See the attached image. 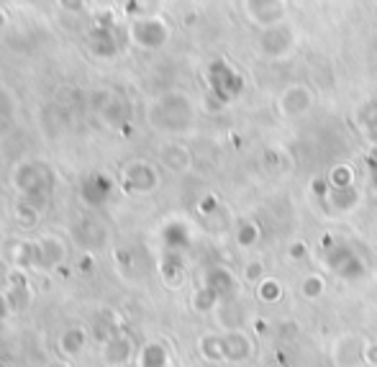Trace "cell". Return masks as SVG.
<instances>
[{
	"label": "cell",
	"mask_w": 377,
	"mask_h": 367,
	"mask_svg": "<svg viewBox=\"0 0 377 367\" xmlns=\"http://www.w3.org/2000/svg\"><path fill=\"white\" fill-rule=\"evenodd\" d=\"M206 285H208L211 290H216L218 296H223L226 290L234 288V275H231L228 270L216 267V270H211V272H208V282H206Z\"/></svg>",
	"instance_id": "cell-11"
},
{
	"label": "cell",
	"mask_w": 377,
	"mask_h": 367,
	"mask_svg": "<svg viewBox=\"0 0 377 367\" xmlns=\"http://www.w3.org/2000/svg\"><path fill=\"white\" fill-rule=\"evenodd\" d=\"M126 183L131 185V188H136V191H152V188L157 185V175H154V169H152L149 164L139 162L128 169Z\"/></svg>",
	"instance_id": "cell-7"
},
{
	"label": "cell",
	"mask_w": 377,
	"mask_h": 367,
	"mask_svg": "<svg viewBox=\"0 0 377 367\" xmlns=\"http://www.w3.org/2000/svg\"><path fill=\"white\" fill-rule=\"evenodd\" d=\"M328 267L344 280H359L364 275V265L349 247H334V252H328Z\"/></svg>",
	"instance_id": "cell-1"
},
{
	"label": "cell",
	"mask_w": 377,
	"mask_h": 367,
	"mask_svg": "<svg viewBox=\"0 0 377 367\" xmlns=\"http://www.w3.org/2000/svg\"><path fill=\"white\" fill-rule=\"evenodd\" d=\"M167 365V352L162 344H147L142 352V367H164Z\"/></svg>",
	"instance_id": "cell-12"
},
{
	"label": "cell",
	"mask_w": 377,
	"mask_h": 367,
	"mask_svg": "<svg viewBox=\"0 0 377 367\" xmlns=\"http://www.w3.org/2000/svg\"><path fill=\"white\" fill-rule=\"evenodd\" d=\"M82 344H85V334L80 332V329H70V332L62 337V349L67 354H78L80 349H82Z\"/></svg>",
	"instance_id": "cell-14"
},
{
	"label": "cell",
	"mask_w": 377,
	"mask_h": 367,
	"mask_svg": "<svg viewBox=\"0 0 377 367\" xmlns=\"http://www.w3.org/2000/svg\"><path fill=\"white\" fill-rule=\"evenodd\" d=\"M162 272H164V277H167V282H180V277H183V265H180L178 260L164 262Z\"/></svg>",
	"instance_id": "cell-20"
},
{
	"label": "cell",
	"mask_w": 377,
	"mask_h": 367,
	"mask_svg": "<svg viewBox=\"0 0 377 367\" xmlns=\"http://www.w3.org/2000/svg\"><path fill=\"white\" fill-rule=\"evenodd\" d=\"M203 354H206L208 360H226V352H223V339H218V337L203 339Z\"/></svg>",
	"instance_id": "cell-16"
},
{
	"label": "cell",
	"mask_w": 377,
	"mask_h": 367,
	"mask_svg": "<svg viewBox=\"0 0 377 367\" xmlns=\"http://www.w3.org/2000/svg\"><path fill=\"white\" fill-rule=\"evenodd\" d=\"M323 280H321L319 275H311V277H306V282H303V296L306 298H319V296H323Z\"/></svg>",
	"instance_id": "cell-19"
},
{
	"label": "cell",
	"mask_w": 377,
	"mask_h": 367,
	"mask_svg": "<svg viewBox=\"0 0 377 367\" xmlns=\"http://www.w3.org/2000/svg\"><path fill=\"white\" fill-rule=\"evenodd\" d=\"M216 301H218V293L206 285V288H203L198 296H195V308H198V311H211L216 306Z\"/></svg>",
	"instance_id": "cell-17"
},
{
	"label": "cell",
	"mask_w": 377,
	"mask_h": 367,
	"mask_svg": "<svg viewBox=\"0 0 377 367\" xmlns=\"http://www.w3.org/2000/svg\"><path fill=\"white\" fill-rule=\"evenodd\" d=\"M280 296H283V285H280L278 280L264 277V280L259 282V298H262V301H267V303H275V301H280Z\"/></svg>",
	"instance_id": "cell-15"
},
{
	"label": "cell",
	"mask_w": 377,
	"mask_h": 367,
	"mask_svg": "<svg viewBox=\"0 0 377 367\" xmlns=\"http://www.w3.org/2000/svg\"><path fill=\"white\" fill-rule=\"evenodd\" d=\"M257 236H259V229L254 224H242V229L236 234V241H239V247H252Z\"/></svg>",
	"instance_id": "cell-18"
},
{
	"label": "cell",
	"mask_w": 377,
	"mask_h": 367,
	"mask_svg": "<svg viewBox=\"0 0 377 367\" xmlns=\"http://www.w3.org/2000/svg\"><path fill=\"white\" fill-rule=\"evenodd\" d=\"M295 36L288 26H270L262 34V52L267 56H285L290 52Z\"/></svg>",
	"instance_id": "cell-3"
},
{
	"label": "cell",
	"mask_w": 377,
	"mask_h": 367,
	"mask_svg": "<svg viewBox=\"0 0 377 367\" xmlns=\"http://www.w3.org/2000/svg\"><path fill=\"white\" fill-rule=\"evenodd\" d=\"M0 23H3V16H0Z\"/></svg>",
	"instance_id": "cell-28"
},
{
	"label": "cell",
	"mask_w": 377,
	"mask_h": 367,
	"mask_svg": "<svg viewBox=\"0 0 377 367\" xmlns=\"http://www.w3.org/2000/svg\"><path fill=\"white\" fill-rule=\"evenodd\" d=\"M49 367H67V365H62V362H54V365H49Z\"/></svg>",
	"instance_id": "cell-27"
},
{
	"label": "cell",
	"mask_w": 377,
	"mask_h": 367,
	"mask_svg": "<svg viewBox=\"0 0 377 367\" xmlns=\"http://www.w3.org/2000/svg\"><path fill=\"white\" fill-rule=\"evenodd\" d=\"M352 177H354L352 167H347V164H339V167L331 169V175H328L326 180H328V185H331L334 191H342V188H352Z\"/></svg>",
	"instance_id": "cell-13"
},
{
	"label": "cell",
	"mask_w": 377,
	"mask_h": 367,
	"mask_svg": "<svg viewBox=\"0 0 377 367\" xmlns=\"http://www.w3.org/2000/svg\"><path fill=\"white\" fill-rule=\"evenodd\" d=\"M357 191L354 188H342V191H334L331 188V193H328V203L334 205L336 211H349V208H354V203H357Z\"/></svg>",
	"instance_id": "cell-10"
},
{
	"label": "cell",
	"mask_w": 377,
	"mask_h": 367,
	"mask_svg": "<svg viewBox=\"0 0 377 367\" xmlns=\"http://www.w3.org/2000/svg\"><path fill=\"white\" fill-rule=\"evenodd\" d=\"M359 357H364V347L357 344V339H342V342H336V347H334L336 365L352 367V365H357Z\"/></svg>",
	"instance_id": "cell-6"
},
{
	"label": "cell",
	"mask_w": 377,
	"mask_h": 367,
	"mask_svg": "<svg viewBox=\"0 0 377 367\" xmlns=\"http://www.w3.org/2000/svg\"><path fill=\"white\" fill-rule=\"evenodd\" d=\"M321 239H323V241H321V244H323V247H331V236H328V234H323V236H321Z\"/></svg>",
	"instance_id": "cell-26"
},
{
	"label": "cell",
	"mask_w": 377,
	"mask_h": 367,
	"mask_svg": "<svg viewBox=\"0 0 377 367\" xmlns=\"http://www.w3.org/2000/svg\"><path fill=\"white\" fill-rule=\"evenodd\" d=\"M306 244H303V241H295V244H292L290 247V257L292 260H303V257H306Z\"/></svg>",
	"instance_id": "cell-23"
},
{
	"label": "cell",
	"mask_w": 377,
	"mask_h": 367,
	"mask_svg": "<svg viewBox=\"0 0 377 367\" xmlns=\"http://www.w3.org/2000/svg\"><path fill=\"white\" fill-rule=\"evenodd\" d=\"M131 357V342L123 337H113L111 342H106V360L111 365H123Z\"/></svg>",
	"instance_id": "cell-9"
},
{
	"label": "cell",
	"mask_w": 377,
	"mask_h": 367,
	"mask_svg": "<svg viewBox=\"0 0 377 367\" xmlns=\"http://www.w3.org/2000/svg\"><path fill=\"white\" fill-rule=\"evenodd\" d=\"M283 111L288 116H300V113H306L311 108V92L306 88H290V90L283 95Z\"/></svg>",
	"instance_id": "cell-5"
},
{
	"label": "cell",
	"mask_w": 377,
	"mask_h": 367,
	"mask_svg": "<svg viewBox=\"0 0 377 367\" xmlns=\"http://www.w3.org/2000/svg\"><path fill=\"white\" fill-rule=\"evenodd\" d=\"M244 277L247 280H264V265L262 262H252V265H247V272H244Z\"/></svg>",
	"instance_id": "cell-21"
},
{
	"label": "cell",
	"mask_w": 377,
	"mask_h": 367,
	"mask_svg": "<svg viewBox=\"0 0 377 367\" xmlns=\"http://www.w3.org/2000/svg\"><path fill=\"white\" fill-rule=\"evenodd\" d=\"M6 313H8V303L3 301V296H0V318L6 316Z\"/></svg>",
	"instance_id": "cell-25"
},
{
	"label": "cell",
	"mask_w": 377,
	"mask_h": 367,
	"mask_svg": "<svg viewBox=\"0 0 377 367\" xmlns=\"http://www.w3.org/2000/svg\"><path fill=\"white\" fill-rule=\"evenodd\" d=\"M111 191H113V183L108 180L106 175H93L87 177L85 185H82V195H85L87 203H106L108 195H111Z\"/></svg>",
	"instance_id": "cell-4"
},
{
	"label": "cell",
	"mask_w": 377,
	"mask_h": 367,
	"mask_svg": "<svg viewBox=\"0 0 377 367\" xmlns=\"http://www.w3.org/2000/svg\"><path fill=\"white\" fill-rule=\"evenodd\" d=\"M223 352H226V360H247L252 354L249 339L244 337V334H231V337L223 339Z\"/></svg>",
	"instance_id": "cell-8"
},
{
	"label": "cell",
	"mask_w": 377,
	"mask_h": 367,
	"mask_svg": "<svg viewBox=\"0 0 377 367\" xmlns=\"http://www.w3.org/2000/svg\"><path fill=\"white\" fill-rule=\"evenodd\" d=\"M364 362L372 367H377V344H367L364 347Z\"/></svg>",
	"instance_id": "cell-22"
},
{
	"label": "cell",
	"mask_w": 377,
	"mask_h": 367,
	"mask_svg": "<svg viewBox=\"0 0 377 367\" xmlns=\"http://www.w3.org/2000/svg\"><path fill=\"white\" fill-rule=\"evenodd\" d=\"M131 36H134L136 44L154 49V47H162V44L167 42V26H164L159 18H144V21L134 23Z\"/></svg>",
	"instance_id": "cell-2"
},
{
	"label": "cell",
	"mask_w": 377,
	"mask_h": 367,
	"mask_svg": "<svg viewBox=\"0 0 377 367\" xmlns=\"http://www.w3.org/2000/svg\"><path fill=\"white\" fill-rule=\"evenodd\" d=\"M214 208H216V195H206V200L200 203V211L208 213V211H214Z\"/></svg>",
	"instance_id": "cell-24"
}]
</instances>
